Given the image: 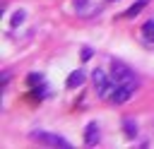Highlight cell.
Listing matches in <instances>:
<instances>
[{
  "label": "cell",
  "instance_id": "obj_9",
  "mask_svg": "<svg viewBox=\"0 0 154 149\" xmlns=\"http://www.w3.org/2000/svg\"><path fill=\"white\" fill-rule=\"evenodd\" d=\"M142 38H144L147 43H154V19L144 22V26H142Z\"/></svg>",
  "mask_w": 154,
  "mask_h": 149
},
{
  "label": "cell",
  "instance_id": "obj_8",
  "mask_svg": "<svg viewBox=\"0 0 154 149\" xmlns=\"http://www.w3.org/2000/svg\"><path fill=\"white\" fill-rule=\"evenodd\" d=\"M84 82V72L82 70H75L70 77H67V89H75V87H79Z\"/></svg>",
  "mask_w": 154,
  "mask_h": 149
},
{
  "label": "cell",
  "instance_id": "obj_12",
  "mask_svg": "<svg viewBox=\"0 0 154 149\" xmlns=\"http://www.w3.org/2000/svg\"><path fill=\"white\" fill-rule=\"evenodd\" d=\"M29 84H31V87L43 84V77H41V74H29Z\"/></svg>",
  "mask_w": 154,
  "mask_h": 149
},
{
  "label": "cell",
  "instance_id": "obj_14",
  "mask_svg": "<svg viewBox=\"0 0 154 149\" xmlns=\"http://www.w3.org/2000/svg\"><path fill=\"white\" fill-rule=\"evenodd\" d=\"M7 79H10V72H2V79H0V82H2V87L7 84Z\"/></svg>",
  "mask_w": 154,
  "mask_h": 149
},
{
  "label": "cell",
  "instance_id": "obj_4",
  "mask_svg": "<svg viewBox=\"0 0 154 149\" xmlns=\"http://www.w3.org/2000/svg\"><path fill=\"white\" fill-rule=\"evenodd\" d=\"M111 77L116 79V84H123V82H132V79H137L135 72H132L125 62H120V60H113V62H111Z\"/></svg>",
  "mask_w": 154,
  "mask_h": 149
},
{
  "label": "cell",
  "instance_id": "obj_3",
  "mask_svg": "<svg viewBox=\"0 0 154 149\" xmlns=\"http://www.w3.org/2000/svg\"><path fill=\"white\" fill-rule=\"evenodd\" d=\"M31 139L34 142H38V144H48V147H63V149H67L70 147V142L65 139V137H60V135H53V132H31Z\"/></svg>",
  "mask_w": 154,
  "mask_h": 149
},
{
  "label": "cell",
  "instance_id": "obj_15",
  "mask_svg": "<svg viewBox=\"0 0 154 149\" xmlns=\"http://www.w3.org/2000/svg\"><path fill=\"white\" fill-rule=\"evenodd\" d=\"M108 2H113V0H108Z\"/></svg>",
  "mask_w": 154,
  "mask_h": 149
},
{
  "label": "cell",
  "instance_id": "obj_2",
  "mask_svg": "<svg viewBox=\"0 0 154 149\" xmlns=\"http://www.w3.org/2000/svg\"><path fill=\"white\" fill-rule=\"evenodd\" d=\"M137 87H140L137 79H132V82H123V84H118V87L113 89V94L108 96V101H111V103H125V101L135 94Z\"/></svg>",
  "mask_w": 154,
  "mask_h": 149
},
{
  "label": "cell",
  "instance_id": "obj_7",
  "mask_svg": "<svg viewBox=\"0 0 154 149\" xmlns=\"http://www.w3.org/2000/svg\"><path fill=\"white\" fill-rule=\"evenodd\" d=\"M147 2H149V0H137L132 7H128V10L123 12V17H137V14H140V12L147 7Z\"/></svg>",
  "mask_w": 154,
  "mask_h": 149
},
{
  "label": "cell",
  "instance_id": "obj_5",
  "mask_svg": "<svg viewBox=\"0 0 154 149\" xmlns=\"http://www.w3.org/2000/svg\"><path fill=\"white\" fill-rule=\"evenodd\" d=\"M75 10H77L79 17H94V14L101 12V5H96L91 0H75Z\"/></svg>",
  "mask_w": 154,
  "mask_h": 149
},
{
  "label": "cell",
  "instance_id": "obj_13",
  "mask_svg": "<svg viewBox=\"0 0 154 149\" xmlns=\"http://www.w3.org/2000/svg\"><path fill=\"white\" fill-rule=\"evenodd\" d=\"M91 58V48H82V60H89Z\"/></svg>",
  "mask_w": 154,
  "mask_h": 149
},
{
  "label": "cell",
  "instance_id": "obj_6",
  "mask_svg": "<svg viewBox=\"0 0 154 149\" xmlns=\"http://www.w3.org/2000/svg\"><path fill=\"white\" fill-rule=\"evenodd\" d=\"M99 135H101V132H99V125H96V123H89V125L84 127V144H87V147L99 144V139H101Z\"/></svg>",
  "mask_w": 154,
  "mask_h": 149
},
{
  "label": "cell",
  "instance_id": "obj_10",
  "mask_svg": "<svg viewBox=\"0 0 154 149\" xmlns=\"http://www.w3.org/2000/svg\"><path fill=\"white\" fill-rule=\"evenodd\" d=\"M123 127H125L128 137H135V135H137V123H135L132 118H125V120H123Z\"/></svg>",
  "mask_w": 154,
  "mask_h": 149
},
{
  "label": "cell",
  "instance_id": "obj_11",
  "mask_svg": "<svg viewBox=\"0 0 154 149\" xmlns=\"http://www.w3.org/2000/svg\"><path fill=\"white\" fill-rule=\"evenodd\" d=\"M22 22H24V12H22V10H17V12L12 14V22H10V24H12V26H19Z\"/></svg>",
  "mask_w": 154,
  "mask_h": 149
},
{
  "label": "cell",
  "instance_id": "obj_1",
  "mask_svg": "<svg viewBox=\"0 0 154 149\" xmlns=\"http://www.w3.org/2000/svg\"><path fill=\"white\" fill-rule=\"evenodd\" d=\"M91 79H94V87H96L99 96H103V99H108V96L113 94V89L118 87L113 77H111V79L106 77V72H103V70H96V72L91 74Z\"/></svg>",
  "mask_w": 154,
  "mask_h": 149
}]
</instances>
